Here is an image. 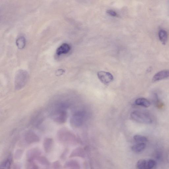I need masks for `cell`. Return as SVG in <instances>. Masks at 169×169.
I'll return each mask as SVG.
<instances>
[{"label": "cell", "instance_id": "6da1fadb", "mask_svg": "<svg viewBox=\"0 0 169 169\" xmlns=\"http://www.w3.org/2000/svg\"><path fill=\"white\" fill-rule=\"evenodd\" d=\"M29 75L24 70H20L16 73L14 80L15 90H19L23 89L27 84L28 81Z\"/></svg>", "mask_w": 169, "mask_h": 169}, {"label": "cell", "instance_id": "7a4b0ae2", "mask_svg": "<svg viewBox=\"0 0 169 169\" xmlns=\"http://www.w3.org/2000/svg\"><path fill=\"white\" fill-rule=\"evenodd\" d=\"M53 120L59 123H64L67 121L68 113L67 110L54 106L50 113Z\"/></svg>", "mask_w": 169, "mask_h": 169}, {"label": "cell", "instance_id": "3957f363", "mask_svg": "<svg viewBox=\"0 0 169 169\" xmlns=\"http://www.w3.org/2000/svg\"><path fill=\"white\" fill-rule=\"evenodd\" d=\"M130 116L133 120L140 123L149 124L152 122V119L149 115L141 111H134L131 114Z\"/></svg>", "mask_w": 169, "mask_h": 169}, {"label": "cell", "instance_id": "277c9868", "mask_svg": "<svg viewBox=\"0 0 169 169\" xmlns=\"http://www.w3.org/2000/svg\"><path fill=\"white\" fill-rule=\"evenodd\" d=\"M85 118V114L82 112H78L72 115L70 122L74 127H79L83 124Z\"/></svg>", "mask_w": 169, "mask_h": 169}, {"label": "cell", "instance_id": "5b68a950", "mask_svg": "<svg viewBox=\"0 0 169 169\" xmlns=\"http://www.w3.org/2000/svg\"><path fill=\"white\" fill-rule=\"evenodd\" d=\"M156 162L153 160H140L137 163L138 169H153L156 166Z\"/></svg>", "mask_w": 169, "mask_h": 169}, {"label": "cell", "instance_id": "8992f818", "mask_svg": "<svg viewBox=\"0 0 169 169\" xmlns=\"http://www.w3.org/2000/svg\"><path fill=\"white\" fill-rule=\"evenodd\" d=\"M99 79L102 83L105 85H108L114 80V77L112 74L108 72L104 71L98 72L97 73Z\"/></svg>", "mask_w": 169, "mask_h": 169}, {"label": "cell", "instance_id": "52a82bcc", "mask_svg": "<svg viewBox=\"0 0 169 169\" xmlns=\"http://www.w3.org/2000/svg\"><path fill=\"white\" fill-rule=\"evenodd\" d=\"M25 139L28 144H32L39 142V138L34 132L30 130L27 132L25 135Z\"/></svg>", "mask_w": 169, "mask_h": 169}, {"label": "cell", "instance_id": "ba28073f", "mask_svg": "<svg viewBox=\"0 0 169 169\" xmlns=\"http://www.w3.org/2000/svg\"><path fill=\"white\" fill-rule=\"evenodd\" d=\"M41 154V151L38 148H32L27 152L26 154L27 158L29 161H32L34 159L39 157Z\"/></svg>", "mask_w": 169, "mask_h": 169}, {"label": "cell", "instance_id": "9c48e42d", "mask_svg": "<svg viewBox=\"0 0 169 169\" xmlns=\"http://www.w3.org/2000/svg\"><path fill=\"white\" fill-rule=\"evenodd\" d=\"M71 47L70 45L67 43H64L62 44L56 50V54L58 56L62 55L67 54L70 50Z\"/></svg>", "mask_w": 169, "mask_h": 169}, {"label": "cell", "instance_id": "30bf717a", "mask_svg": "<svg viewBox=\"0 0 169 169\" xmlns=\"http://www.w3.org/2000/svg\"><path fill=\"white\" fill-rule=\"evenodd\" d=\"M168 77H169V70H163L155 74L152 78V81H157L166 79Z\"/></svg>", "mask_w": 169, "mask_h": 169}, {"label": "cell", "instance_id": "8fae6325", "mask_svg": "<svg viewBox=\"0 0 169 169\" xmlns=\"http://www.w3.org/2000/svg\"><path fill=\"white\" fill-rule=\"evenodd\" d=\"M43 145L45 151L46 153L50 152L53 148V140L50 138H45L43 142Z\"/></svg>", "mask_w": 169, "mask_h": 169}, {"label": "cell", "instance_id": "7c38bea8", "mask_svg": "<svg viewBox=\"0 0 169 169\" xmlns=\"http://www.w3.org/2000/svg\"><path fill=\"white\" fill-rule=\"evenodd\" d=\"M65 168L70 169H79L80 165L76 161L73 160L68 161L64 164Z\"/></svg>", "mask_w": 169, "mask_h": 169}, {"label": "cell", "instance_id": "4fadbf2b", "mask_svg": "<svg viewBox=\"0 0 169 169\" xmlns=\"http://www.w3.org/2000/svg\"><path fill=\"white\" fill-rule=\"evenodd\" d=\"M136 105L142 106L145 108H148L150 106L151 103L149 101L144 98H139L135 101Z\"/></svg>", "mask_w": 169, "mask_h": 169}, {"label": "cell", "instance_id": "5bb4252c", "mask_svg": "<svg viewBox=\"0 0 169 169\" xmlns=\"http://www.w3.org/2000/svg\"><path fill=\"white\" fill-rule=\"evenodd\" d=\"M146 147L145 143H138L132 147L131 149L136 153H139L145 149Z\"/></svg>", "mask_w": 169, "mask_h": 169}, {"label": "cell", "instance_id": "9a60e30c", "mask_svg": "<svg viewBox=\"0 0 169 169\" xmlns=\"http://www.w3.org/2000/svg\"><path fill=\"white\" fill-rule=\"evenodd\" d=\"M159 38L163 44H165L168 39V34L167 31L163 29L160 30L159 32Z\"/></svg>", "mask_w": 169, "mask_h": 169}, {"label": "cell", "instance_id": "2e32d148", "mask_svg": "<svg viewBox=\"0 0 169 169\" xmlns=\"http://www.w3.org/2000/svg\"><path fill=\"white\" fill-rule=\"evenodd\" d=\"M16 43L19 49H22L25 46L26 44V39L24 36H20L16 39Z\"/></svg>", "mask_w": 169, "mask_h": 169}, {"label": "cell", "instance_id": "e0dca14e", "mask_svg": "<svg viewBox=\"0 0 169 169\" xmlns=\"http://www.w3.org/2000/svg\"><path fill=\"white\" fill-rule=\"evenodd\" d=\"M134 141L138 143H145L148 141L147 138L144 136L137 135H135L134 137Z\"/></svg>", "mask_w": 169, "mask_h": 169}, {"label": "cell", "instance_id": "ac0fdd59", "mask_svg": "<svg viewBox=\"0 0 169 169\" xmlns=\"http://www.w3.org/2000/svg\"><path fill=\"white\" fill-rule=\"evenodd\" d=\"M37 160L40 164L43 165L48 166L50 164L47 158L44 156H39L37 158Z\"/></svg>", "mask_w": 169, "mask_h": 169}, {"label": "cell", "instance_id": "d6986e66", "mask_svg": "<svg viewBox=\"0 0 169 169\" xmlns=\"http://www.w3.org/2000/svg\"><path fill=\"white\" fill-rule=\"evenodd\" d=\"M10 158L7 159L3 161L1 164V169H10L11 165V160Z\"/></svg>", "mask_w": 169, "mask_h": 169}, {"label": "cell", "instance_id": "ffe728a7", "mask_svg": "<svg viewBox=\"0 0 169 169\" xmlns=\"http://www.w3.org/2000/svg\"><path fill=\"white\" fill-rule=\"evenodd\" d=\"M82 150L79 148H77L74 150L72 152L70 157H75V156H82Z\"/></svg>", "mask_w": 169, "mask_h": 169}, {"label": "cell", "instance_id": "44dd1931", "mask_svg": "<svg viewBox=\"0 0 169 169\" xmlns=\"http://www.w3.org/2000/svg\"><path fill=\"white\" fill-rule=\"evenodd\" d=\"M52 167L53 169H62V167L58 161H56L53 163Z\"/></svg>", "mask_w": 169, "mask_h": 169}, {"label": "cell", "instance_id": "7402d4cb", "mask_svg": "<svg viewBox=\"0 0 169 169\" xmlns=\"http://www.w3.org/2000/svg\"><path fill=\"white\" fill-rule=\"evenodd\" d=\"M155 98L156 100V105L158 108H161L163 106V104L159 100L158 96L156 94L155 95Z\"/></svg>", "mask_w": 169, "mask_h": 169}, {"label": "cell", "instance_id": "603a6c76", "mask_svg": "<svg viewBox=\"0 0 169 169\" xmlns=\"http://www.w3.org/2000/svg\"><path fill=\"white\" fill-rule=\"evenodd\" d=\"M23 154V151L20 150H18L16 152L15 154V159L18 160L21 157Z\"/></svg>", "mask_w": 169, "mask_h": 169}, {"label": "cell", "instance_id": "cb8c5ba5", "mask_svg": "<svg viewBox=\"0 0 169 169\" xmlns=\"http://www.w3.org/2000/svg\"><path fill=\"white\" fill-rule=\"evenodd\" d=\"M27 168L28 169H38V167L35 163L31 161H29V163H28V165Z\"/></svg>", "mask_w": 169, "mask_h": 169}, {"label": "cell", "instance_id": "d4e9b609", "mask_svg": "<svg viewBox=\"0 0 169 169\" xmlns=\"http://www.w3.org/2000/svg\"><path fill=\"white\" fill-rule=\"evenodd\" d=\"M107 13L109 15L113 16V17H116V16H117V14L116 12L112 10H108L107 11Z\"/></svg>", "mask_w": 169, "mask_h": 169}, {"label": "cell", "instance_id": "484cf974", "mask_svg": "<svg viewBox=\"0 0 169 169\" xmlns=\"http://www.w3.org/2000/svg\"><path fill=\"white\" fill-rule=\"evenodd\" d=\"M20 165L18 163L16 164L14 167V169H20Z\"/></svg>", "mask_w": 169, "mask_h": 169}]
</instances>
